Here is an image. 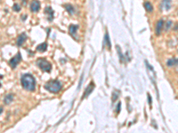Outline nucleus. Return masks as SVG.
Here are the masks:
<instances>
[{"label": "nucleus", "mask_w": 178, "mask_h": 133, "mask_svg": "<svg viewBox=\"0 0 178 133\" xmlns=\"http://www.w3.org/2000/svg\"><path fill=\"white\" fill-rule=\"evenodd\" d=\"M21 83L24 90L29 92H34L36 88V80L30 74H24L21 77Z\"/></svg>", "instance_id": "f257e3e1"}, {"label": "nucleus", "mask_w": 178, "mask_h": 133, "mask_svg": "<svg viewBox=\"0 0 178 133\" xmlns=\"http://www.w3.org/2000/svg\"><path fill=\"white\" fill-rule=\"evenodd\" d=\"M44 89L52 93H58L62 90V84L57 80H51L44 84Z\"/></svg>", "instance_id": "f03ea898"}, {"label": "nucleus", "mask_w": 178, "mask_h": 133, "mask_svg": "<svg viewBox=\"0 0 178 133\" xmlns=\"http://www.w3.org/2000/svg\"><path fill=\"white\" fill-rule=\"evenodd\" d=\"M37 65L44 72H48L49 73L52 70V65L46 59H38L37 60Z\"/></svg>", "instance_id": "7ed1b4c3"}, {"label": "nucleus", "mask_w": 178, "mask_h": 133, "mask_svg": "<svg viewBox=\"0 0 178 133\" xmlns=\"http://www.w3.org/2000/svg\"><path fill=\"white\" fill-rule=\"evenodd\" d=\"M21 61H22V55H21V52H18L14 57H13L9 60V65L13 69H15Z\"/></svg>", "instance_id": "20e7f679"}, {"label": "nucleus", "mask_w": 178, "mask_h": 133, "mask_svg": "<svg viewBox=\"0 0 178 133\" xmlns=\"http://www.w3.org/2000/svg\"><path fill=\"white\" fill-rule=\"evenodd\" d=\"M172 6V1L171 0H162L160 4V9L161 11H168Z\"/></svg>", "instance_id": "39448f33"}, {"label": "nucleus", "mask_w": 178, "mask_h": 133, "mask_svg": "<svg viewBox=\"0 0 178 133\" xmlns=\"http://www.w3.org/2000/svg\"><path fill=\"white\" fill-rule=\"evenodd\" d=\"M27 39V35L25 32H22V33H21L20 35L18 36L17 37V41H16V44H17V46H22L23 44H24V42L26 41Z\"/></svg>", "instance_id": "423d86ee"}, {"label": "nucleus", "mask_w": 178, "mask_h": 133, "mask_svg": "<svg viewBox=\"0 0 178 133\" xmlns=\"http://www.w3.org/2000/svg\"><path fill=\"white\" fill-rule=\"evenodd\" d=\"M40 9V2L38 0H33L30 4V10L33 13H37Z\"/></svg>", "instance_id": "0eeeda50"}, {"label": "nucleus", "mask_w": 178, "mask_h": 133, "mask_svg": "<svg viewBox=\"0 0 178 133\" xmlns=\"http://www.w3.org/2000/svg\"><path fill=\"white\" fill-rule=\"evenodd\" d=\"M164 27V20L161 19V20H158V22H157L156 24V29H155V33H156V36H160L161 34V30H162Z\"/></svg>", "instance_id": "6e6552de"}, {"label": "nucleus", "mask_w": 178, "mask_h": 133, "mask_svg": "<svg viewBox=\"0 0 178 133\" xmlns=\"http://www.w3.org/2000/svg\"><path fill=\"white\" fill-rule=\"evenodd\" d=\"M44 13L47 15V19L49 22H52L53 19V10L50 6H47V7L44 8Z\"/></svg>", "instance_id": "1a4fd4ad"}, {"label": "nucleus", "mask_w": 178, "mask_h": 133, "mask_svg": "<svg viewBox=\"0 0 178 133\" xmlns=\"http://www.w3.org/2000/svg\"><path fill=\"white\" fill-rule=\"evenodd\" d=\"M13 97H14V95L13 94V93H8V94L6 95V97L4 98V105H10L12 102H13Z\"/></svg>", "instance_id": "9d476101"}, {"label": "nucleus", "mask_w": 178, "mask_h": 133, "mask_svg": "<svg viewBox=\"0 0 178 133\" xmlns=\"http://www.w3.org/2000/svg\"><path fill=\"white\" fill-rule=\"evenodd\" d=\"M78 29V25H71L69 28V32H70V35L75 38L76 37V34H77V30Z\"/></svg>", "instance_id": "9b49d317"}, {"label": "nucleus", "mask_w": 178, "mask_h": 133, "mask_svg": "<svg viewBox=\"0 0 178 133\" xmlns=\"http://www.w3.org/2000/svg\"><path fill=\"white\" fill-rule=\"evenodd\" d=\"M93 88H95V83H93V82H92V83H90V85H88L87 88H86V92H85V93H84L83 98H86V96H88V95L90 94L91 92H92V91L93 90Z\"/></svg>", "instance_id": "f8f14e48"}, {"label": "nucleus", "mask_w": 178, "mask_h": 133, "mask_svg": "<svg viewBox=\"0 0 178 133\" xmlns=\"http://www.w3.org/2000/svg\"><path fill=\"white\" fill-rule=\"evenodd\" d=\"M46 49H47V44H46V43L40 44H38V45L37 46V52H46Z\"/></svg>", "instance_id": "ddd939ff"}, {"label": "nucleus", "mask_w": 178, "mask_h": 133, "mask_svg": "<svg viewBox=\"0 0 178 133\" xmlns=\"http://www.w3.org/2000/svg\"><path fill=\"white\" fill-rule=\"evenodd\" d=\"M64 8L66 9V11L68 12V13H70V14H74L75 13V8L73 7V6L71 4H64Z\"/></svg>", "instance_id": "4468645a"}, {"label": "nucleus", "mask_w": 178, "mask_h": 133, "mask_svg": "<svg viewBox=\"0 0 178 133\" xmlns=\"http://www.w3.org/2000/svg\"><path fill=\"white\" fill-rule=\"evenodd\" d=\"M144 6L145 8V10H146L148 13H152L153 12V6L150 3V2H145V3L144 4Z\"/></svg>", "instance_id": "2eb2a0df"}, {"label": "nucleus", "mask_w": 178, "mask_h": 133, "mask_svg": "<svg viewBox=\"0 0 178 133\" xmlns=\"http://www.w3.org/2000/svg\"><path fill=\"white\" fill-rule=\"evenodd\" d=\"M176 65H178V59H175V58H173V59L168 60L167 62V66H168V67L176 66Z\"/></svg>", "instance_id": "dca6fc26"}, {"label": "nucleus", "mask_w": 178, "mask_h": 133, "mask_svg": "<svg viewBox=\"0 0 178 133\" xmlns=\"http://www.w3.org/2000/svg\"><path fill=\"white\" fill-rule=\"evenodd\" d=\"M103 44H107L109 50H111V41H110V37H109V35H108V33L105 34V36H104V43H103Z\"/></svg>", "instance_id": "f3484780"}, {"label": "nucleus", "mask_w": 178, "mask_h": 133, "mask_svg": "<svg viewBox=\"0 0 178 133\" xmlns=\"http://www.w3.org/2000/svg\"><path fill=\"white\" fill-rule=\"evenodd\" d=\"M172 25H173V22H172V20H167V23H166V25H165V30L166 31H167V30H169L170 29V28L172 27Z\"/></svg>", "instance_id": "a211bd4d"}, {"label": "nucleus", "mask_w": 178, "mask_h": 133, "mask_svg": "<svg viewBox=\"0 0 178 133\" xmlns=\"http://www.w3.org/2000/svg\"><path fill=\"white\" fill-rule=\"evenodd\" d=\"M21 9H22V6H21L20 4H17V3H15L13 6V10L14 11V12H20Z\"/></svg>", "instance_id": "6ab92c4d"}, {"label": "nucleus", "mask_w": 178, "mask_h": 133, "mask_svg": "<svg viewBox=\"0 0 178 133\" xmlns=\"http://www.w3.org/2000/svg\"><path fill=\"white\" fill-rule=\"evenodd\" d=\"M117 51L118 52V54H119V57H120V60L121 62H123V58H122V52H121V50H120V47H119L118 45H117Z\"/></svg>", "instance_id": "aec40b11"}, {"label": "nucleus", "mask_w": 178, "mask_h": 133, "mask_svg": "<svg viewBox=\"0 0 178 133\" xmlns=\"http://www.w3.org/2000/svg\"><path fill=\"white\" fill-rule=\"evenodd\" d=\"M118 92H113V94H112V102H115L116 100H117V99H118Z\"/></svg>", "instance_id": "412c9836"}, {"label": "nucleus", "mask_w": 178, "mask_h": 133, "mask_svg": "<svg viewBox=\"0 0 178 133\" xmlns=\"http://www.w3.org/2000/svg\"><path fill=\"white\" fill-rule=\"evenodd\" d=\"M22 22H24V20H26V19H27V14H23V15H22Z\"/></svg>", "instance_id": "4be33fe9"}, {"label": "nucleus", "mask_w": 178, "mask_h": 133, "mask_svg": "<svg viewBox=\"0 0 178 133\" xmlns=\"http://www.w3.org/2000/svg\"><path fill=\"white\" fill-rule=\"evenodd\" d=\"M148 99H149L150 106H151V95H150V94H148Z\"/></svg>", "instance_id": "5701e85b"}, {"label": "nucleus", "mask_w": 178, "mask_h": 133, "mask_svg": "<svg viewBox=\"0 0 178 133\" xmlns=\"http://www.w3.org/2000/svg\"><path fill=\"white\" fill-rule=\"evenodd\" d=\"M120 106H121L120 103H118V107H117V114H118L120 112Z\"/></svg>", "instance_id": "b1692460"}, {"label": "nucleus", "mask_w": 178, "mask_h": 133, "mask_svg": "<svg viewBox=\"0 0 178 133\" xmlns=\"http://www.w3.org/2000/svg\"><path fill=\"white\" fill-rule=\"evenodd\" d=\"M174 29L175 30V31H178V23L175 24V26L174 27Z\"/></svg>", "instance_id": "393cba45"}, {"label": "nucleus", "mask_w": 178, "mask_h": 133, "mask_svg": "<svg viewBox=\"0 0 178 133\" xmlns=\"http://www.w3.org/2000/svg\"><path fill=\"white\" fill-rule=\"evenodd\" d=\"M3 111H4V108L2 107H0V115H1V114L3 113Z\"/></svg>", "instance_id": "a878e982"}, {"label": "nucleus", "mask_w": 178, "mask_h": 133, "mask_svg": "<svg viewBox=\"0 0 178 133\" xmlns=\"http://www.w3.org/2000/svg\"><path fill=\"white\" fill-rule=\"evenodd\" d=\"M1 87H2V84H1V83H0V88H1Z\"/></svg>", "instance_id": "bb28decb"}]
</instances>
